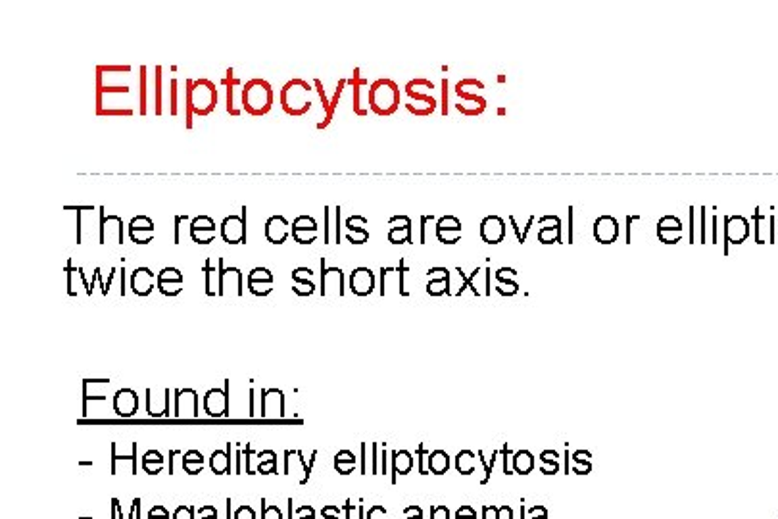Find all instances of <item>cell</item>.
<instances>
[{"mask_svg":"<svg viewBox=\"0 0 778 519\" xmlns=\"http://www.w3.org/2000/svg\"><path fill=\"white\" fill-rule=\"evenodd\" d=\"M217 106V89L210 79H187V127L193 129V116H210Z\"/></svg>","mask_w":778,"mask_h":519,"instance_id":"1","label":"cell"},{"mask_svg":"<svg viewBox=\"0 0 778 519\" xmlns=\"http://www.w3.org/2000/svg\"><path fill=\"white\" fill-rule=\"evenodd\" d=\"M313 104V87L304 79H291L281 89V108L288 116H306Z\"/></svg>","mask_w":778,"mask_h":519,"instance_id":"2","label":"cell"},{"mask_svg":"<svg viewBox=\"0 0 778 519\" xmlns=\"http://www.w3.org/2000/svg\"><path fill=\"white\" fill-rule=\"evenodd\" d=\"M131 97L129 85L121 87H106L102 83H97V114L98 116H133L135 110L131 108L129 102L121 100Z\"/></svg>","mask_w":778,"mask_h":519,"instance_id":"3","label":"cell"},{"mask_svg":"<svg viewBox=\"0 0 778 519\" xmlns=\"http://www.w3.org/2000/svg\"><path fill=\"white\" fill-rule=\"evenodd\" d=\"M273 108V87L266 79H250L242 89V110L250 116H266Z\"/></svg>","mask_w":778,"mask_h":519,"instance_id":"4","label":"cell"},{"mask_svg":"<svg viewBox=\"0 0 778 519\" xmlns=\"http://www.w3.org/2000/svg\"><path fill=\"white\" fill-rule=\"evenodd\" d=\"M400 89L390 79H377L369 85V110L377 116H390L398 110Z\"/></svg>","mask_w":778,"mask_h":519,"instance_id":"5","label":"cell"},{"mask_svg":"<svg viewBox=\"0 0 778 519\" xmlns=\"http://www.w3.org/2000/svg\"><path fill=\"white\" fill-rule=\"evenodd\" d=\"M247 208H242L240 215H227L221 221V237L227 245H247Z\"/></svg>","mask_w":778,"mask_h":519,"instance_id":"6","label":"cell"},{"mask_svg":"<svg viewBox=\"0 0 778 519\" xmlns=\"http://www.w3.org/2000/svg\"><path fill=\"white\" fill-rule=\"evenodd\" d=\"M124 245V221L116 214H106L100 208V245Z\"/></svg>","mask_w":778,"mask_h":519,"instance_id":"7","label":"cell"},{"mask_svg":"<svg viewBox=\"0 0 778 519\" xmlns=\"http://www.w3.org/2000/svg\"><path fill=\"white\" fill-rule=\"evenodd\" d=\"M319 264H321V273H319V277H321V283H319V294L321 296H327L329 292L335 289L337 291L338 296H344V281H346V277H344V272L340 269V267H329L327 264H325V258L319 260Z\"/></svg>","mask_w":778,"mask_h":519,"instance_id":"8","label":"cell"},{"mask_svg":"<svg viewBox=\"0 0 778 519\" xmlns=\"http://www.w3.org/2000/svg\"><path fill=\"white\" fill-rule=\"evenodd\" d=\"M173 415L177 419H196L198 417V392L195 389L175 390Z\"/></svg>","mask_w":778,"mask_h":519,"instance_id":"9","label":"cell"},{"mask_svg":"<svg viewBox=\"0 0 778 519\" xmlns=\"http://www.w3.org/2000/svg\"><path fill=\"white\" fill-rule=\"evenodd\" d=\"M406 95H408V104H406V108H408L411 114H415V116H428V114H433V112H435L436 108L435 98L428 97V95H425V92L417 91V87H415L411 81L406 85Z\"/></svg>","mask_w":778,"mask_h":519,"instance_id":"10","label":"cell"},{"mask_svg":"<svg viewBox=\"0 0 778 519\" xmlns=\"http://www.w3.org/2000/svg\"><path fill=\"white\" fill-rule=\"evenodd\" d=\"M188 235L196 245H210V242H214L215 235H217L215 221L210 215H196L190 220Z\"/></svg>","mask_w":778,"mask_h":519,"instance_id":"11","label":"cell"},{"mask_svg":"<svg viewBox=\"0 0 778 519\" xmlns=\"http://www.w3.org/2000/svg\"><path fill=\"white\" fill-rule=\"evenodd\" d=\"M204 412L207 417H227L229 415V390L225 385L223 389H210L204 396Z\"/></svg>","mask_w":778,"mask_h":519,"instance_id":"12","label":"cell"},{"mask_svg":"<svg viewBox=\"0 0 778 519\" xmlns=\"http://www.w3.org/2000/svg\"><path fill=\"white\" fill-rule=\"evenodd\" d=\"M291 235L298 245H311L319 237L318 221L313 220L311 215H300V218L292 221Z\"/></svg>","mask_w":778,"mask_h":519,"instance_id":"13","label":"cell"},{"mask_svg":"<svg viewBox=\"0 0 778 519\" xmlns=\"http://www.w3.org/2000/svg\"><path fill=\"white\" fill-rule=\"evenodd\" d=\"M221 279H220V296H242V273L239 267H227L220 258Z\"/></svg>","mask_w":778,"mask_h":519,"instance_id":"14","label":"cell"},{"mask_svg":"<svg viewBox=\"0 0 778 519\" xmlns=\"http://www.w3.org/2000/svg\"><path fill=\"white\" fill-rule=\"evenodd\" d=\"M127 233L135 245H148L156 235L154 221L150 220L148 215H135V218H131Z\"/></svg>","mask_w":778,"mask_h":519,"instance_id":"15","label":"cell"},{"mask_svg":"<svg viewBox=\"0 0 778 519\" xmlns=\"http://www.w3.org/2000/svg\"><path fill=\"white\" fill-rule=\"evenodd\" d=\"M223 85H225V91H227V112L231 116H240L244 83H240V79L234 77L233 70H227L225 77H223Z\"/></svg>","mask_w":778,"mask_h":519,"instance_id":"16","label":"cell"},{"mask_svg":"<svg viewBox=\"0 0 778 519\" xmlns=\"http://www.w3.org/2000/svg\"><path fill=\"white\" fill-rule=\"evenodd\" d=\"M261 417H285V395L279 389L261 390Z\"/></svg>","mask_w":778,"mask_h":519,"instance_id":"17","label":"cell"},{"mask_svg":"<svg viewBox=\"0 0 778 519\" xmlns=\"http://www.w3.org/2000/svg\"><path fill=\"white\" fill-rule=\"evenodd\" d=\"M158 291L162 292L163 296H177L179 292L183 291V273L181 269L177 267H163L162 272L158 273Z\"/></svg>","mask_w":778,"mask_h":519,"instance_id":"18","label":"cell"},{"mask_svg":"<svg viewBox=\"0 0 778 519\" xmlns=\"http://www.w3.org/2000/svg\"><path fill=\"white\" fill-rule=\"evenodd\" d=\"M348 285L356 296H367L375 289V273L369 267H356L348 275Z\"/></svg>","mask_w":778,"mask_h":519,"instance_id":"19","label":"cell"},{"mask_svg":"<svg viewBox=\"0 0 778 519\" xmlns=\"http://www.w3.org/2000/svg\"><path fill=\"white\" fill-rule=\"evenodd\" d=\"M273 273L267 267H254L248 273V289L254 296H267L273 291Z\"/></svg>","mask_w":778,"mask_h":519,"instance_id":"20","label":"cell"},{"mask_svg":"<svg viewBox=\"0 0 778 519\" xmlns=\"http://www.w3.org/2000/svg\"><path fill=\"white\" fill-rule=\"evenodd\" d=\"M169 395H171L169 389H146V412H148L150 417H168Z\"/></svg>","mask_w":778,"mask_h":519,"instance_id":"21","label":"cell"},{"mask_svg":"<svg viewBox=\"0 0 778 519\" xmlns=\"http://www.w3.org/2000/svg\"><path fill=\"white\" fill-rule=\"evenodd\" d=\"M291 225L285 215L275 214L266 221V239L271 245H283L288 235H291Z\"/></svg>","mask_w":778,"mask_h":519,"instance_id":"22","label":"cell"},{"mask_svg":"<svg viewBox=\"0 0 778 519\" xmlns=\"http://www.w3.org/2000/svg\"><path fill=\"white\" fill-rule=\"evenodd\" d=\"M114 410L119 417H133L139 412V396L133 389H119L114 395Z\"/></svg>","mask_w":778,"mask_h":519,"instance_id":"23","label":"cell"},{"mask_svg":"<svg viewBox=\"0 0 778 519\" xmlns=\"http://www.w3.org/2000/svg\"><path fill=\"white\" fill-rule=\"evenodd\" d=\"M367 220L363 215H350L344 221V235L352 245H363L369 240V231L365 229Z\"/></svg>","mask_w":778,"mask_h":519,"instance_id":"24","label":"cell"},{"mask_svg":"<svg viewBox=\"0 0 778 519\" xmlns=\"http://www.w3.org/2000/svg\"><path fill=\"white\" fill-rule=\"evenodd\" d=\"M436 237L444 245H455L461 237V223L454 215H444L436 221Z\"/></svg>","mask_w":778,"mask_h":519,"instance_id":"25","label":"cell"},{"mask_svg":"<svg viewBox=\"0 0 778 519\" xmlns=\"http://www.w3.org/2000/svg\"><path fill=\"white\" fill-rule=\"evenodd\" d=\"M480 237L488 245H498L506 237V223L498 215H488L480 223Z\"/></svg>","mask_w":778,"mask_h":519,"instance_id":"26","label":"cell"},{"mask_svg":"<svg viewBox=\"0 0 778 519\" xmlns=\"http://www.w3.org/2000/svg\"><path fill=\"white\" fill-rule=\"evenodd\" d=\"M131 291L135 292L136 296H148L152 289H154V273L150 267H136L131 273Z\"/></svg>","mask_w":778,"mask_h":519,"instance_id":"27","label":"cell"},{"mask_svg":"<svg viewBox=\"0 0 778 519\" xmlns=\"http://www.w3.org/2000/svg\"><path fill=\"white\" fill-rule=\"evenodd\" d=\"M389 240L392 245H406L411 240V220L408 215H394L389 220Z\"/></svg>","mask_w":778,"mask_h":519,"instance_id":"28","label":"cell"},{"mask_svg":"<svg viewBox=\"0 0 778 519\" xmlns=\"http://www.w3.org/2000/svg\"><path fill=\"white\" fill-rule=\"evenodd\" d=\"M313 277V269L310 267H296L292 272V279H294V287H292V292L298 294V296H311L315 292V283L311 281Z\"/></svg>","mask_w":778,"mask_h":519,"instance_id":"29","label":"cell"},{"mask_svg":"<svg viewBox=\"0 0 778 519\" xmlns=\"http://www.w3.org/2000/svg\"><path fill=\"white\" fill-rule=\"evenodd\" d=\"M657 237L667 242V245H673L682 237V223L681 220H676L674 215H665L659 223H657Z\"/></svg>","mask_w":778,"mask_h":519,"instance_id":"30","label":"cell"},{"mask_svg":"<svg viewBox=\"0 0 778 519\" xmlns=\"http://www.w3.org/2000/svg\"><path fill=\"white\" fill-rule=\"evenodd\" d=\"M617 235H619V225H617V221L613 220V218H610V215H602V218H598L596 223H594V237H596L602 245H610V242H613V240L617 239Z\"/></svg>","mask_w":778,"mask_h":519,"instance_id":"31","label":"cell"},{"mask_svg":"<svg viewBox=\"0 0 778 519\" xmlns=\"http://www.w3.org/2000/svg\"><path fill=\"white\" fill-rule=\"evenodd\" d=\"M747 233H750V223H747V220L740 218V215L726 218V240L728 242L740 245L742 240L746 239Z\"/></svg>","mask_w":778,"mask_h":519,"instance_id":"32","label":"cell"},{"mask_svg":"<svg viewBox=\"0 0 778 519\" xmlns=\"http://www.w3.org/2000/svg\"><path fill=\"white\" fill-rule=\"evenodd\" d=\"M231 448H233V442H227V448L225 450H215L212 458H210V469L214 471L215 475H229L233 471V466H231Z\"/></svg>","mask_w":778,"mask_h":519,"instance_id":"33","label":"cell"},{"mask_svg":"<svg viewBox=\"0 0 778 519\" xmlns=\"http://www.w3.org/2000/svg\"><path fill=\"white\" fill-rule=\"evenodd\" d=\"M204 277H206V296H220V279H221V267H220V258H217V264H212L210 260H206L204 264Z\"/></svg>","mask_w":778,"mask_h":519,"instance_id":"34","label":"cell"},{"mask_svg":"<svg viewBox=\"0 0 778 519\" xmlns=\"http://www.w3.org/2000/svg\"><path fill=\"white\" fill-rule=\"evenodd\" d=\"M414 467V454L408 450H398L392 454V483H396V473L408 475Z\"/></svg>","mask_w":778,"mask_h":519,"instance_id":"35","label":"cell"},{"mask_svg":"<svg viewBox=\"0 0 778 519\" xmlns=\"http://www.w3.org/2000/svg\"><path fill=\"white\" fill-rule=\"evenodd\" d=\"M181 466L185 469V473L188 475L202 473V469H204V456L198 450H188V452L183 454Z\"/></svg>","mask_w":778,"mask_h":519,"instance_id":"36","label":"cell"},{"mask_svg":"<svg viewBox=\"0 0 778 519\" xmlns=\"http://www.w3.org/2000/svg\"><path fill=\"white\" fill-rule=\"evenodd\" d=\"M356 456L352 454L350 450H340L337 452V456L333 458V466L337 469V473L340 475H350L354 469H356Z\"/></svg>","mask_w":778,"mask_h":519,"instance_id":"37","label":"cell"},{"mask_svg":"<svg viewBox=\"0 0 778 519\" xmlns=\"http://www.w3.org/2000/svg\"><path fill=\"white\" fill-rule=\"evenodd\" d=\"M428 469L435 475H444L450 469V458L444 450H435L428 454Z\"/></svg>","mask_w":778,"mask_h":519,"instance_id":"38","label":"cell"},{"mask_svg":"<svg viewBox=\"0 0 778 519\" xmlns=\"http://www.w3.org/2000/svg\"><path fill=\"white\" fill-rule=\"evenodd\" d=\"M143 469L148 475H158L163 469V456L158 450H148L143 456Z\"/></svg>","mask_w":778,"mask_h":519,"instance_id":"39","label":"cell"},{"mask_svg":"<svg viewBox=\"0 0 778 519\" xmlns=\"http://www.w3.org/2000/svg\"><path fill=\"white\" fill-rule=\"evenodd\" d=\"M534 466L532 454L529 450H519L517 454H513V467L519 475H526Z\"/></svg>","mask_w":778,"mask_h":519,"instance_id":"40","label":"cell"},{"mask_svg":"<svg viewBox=\"0 0 778 519\" xmlns=\"http://www.w3.org/2000/svg\"><path fill=\"white\" fill-rule=\"evenodd\" d=\"M119 461H129V464H133L136 467V442H133V450L127 456L117 454V444L116 442L112 444V473H114V469H116Z\"/></svg>","mask_w":778,"mask_h":519,"instance_id":"41","label":"cell"},{"mask_svg":"<svg viewBox=\"0 0 778 519\" xmlns=\"http://www.w3.org/2000/svg\"><path fill=\"white\" fill-rule=\"evenodd\" d=\"M148 85H146V68H141V114L148 112Z\"/></svg>","mask_w":778,"mask_h":519,"instance_id":"42","label":"cell"},{"mask_svg":"<svg viewBox=\"0 0 778 519\" xmlns=\"http://www.w3.org/2000/svg\"><path fill=\"white\" fill-rule=\"evenodd\" d=\"M427 292H428V294H433V296H438V294H446V292H448V273L444 275V277H442V279L428 281Z\"/></svg>","mask_w":778,"mask_h":519,"instance_id":"43","label":"cell"},{"mask_svg":"<svg viewBox=\"0 0 778 519\" xmlns=\"http://www.w3.org/2000/svg\"><path fill=\"white\" fill-rule=\"evenodd\" d=\"M259 504H261V519H283V512L279 506H275V504L269 506L266 498L259 500Z\"/></svg>","mask_w":778,"mask_h":519,"instance_id":"44","label":"cell"},{"mask_svg":"<svg viewBox=\"0 0 778 519\" xmlns=\"http://www.w3.org/2000/svg\"><path fill=\"white\" fill-rule=\"evenodd\" d=\"M559 225H561V221H559V223H556L553 228H542V229H540V235H539L540 242L548 245V242L559 240Z\"/></svg>","mask_w":778,"mask_h":519,"instance_id":"45","label":"cell"},{"mask_svg":"<svg viewBox=\"0 0 778 519\" xmlns=\"http://www.w3.org/2000/svg\"><path fill=\"white\" fill-rule=\"evenodd\" d=\"M162 68H156V114H162Z\"/></svg>","mask_w":778,"mask_h":519,"instance_id":"46","label":"cell"},{"mask_svg":"<svg viewBox=\"0 0 778 519\" xmlns=\"http://www.w3.org/2000/svg\"><path fill=\"white\" fill-rule=\"evenodd\" d=\"M171 519H195V508L187 506V504H181V506L175 508V512H173V518Z\"/></svg>","mask_w":778,"mask_h":519,"instance_id":"47","label":"cell"},{"mask_svg":"<svg viewBox=\"0 0 778 519\" xmlns=\"http://www.w3.org/2000/svg\"><path fill=\"white\" fill-rule=\"evenodd\" d=\"M233 519H256V512H254L252 506H248V504H240V506L237 508V512H234Z\"/></svg>","mask_w":778,"mask_h":519,"instance_id":"48","label":"cell"},{"mask_svg":"<svg viewBox=\"0 0 778 519\" xmlns=\"http://www.w3.org/2000/svg\"><path fill=\"white\" fill-rule=\"evenodd\" d=\"M148 519H171L169 518V512L166 510V506L162 504H156L148 510Z\"/></svg>","mask_w":778,"mask_h":519,"instance_id":"49","label":"cell"},{"mask_svg":"<svg viewBox=\"0 0 778 519\" xmlns=\"http://www.w3.org/2000/svg\"><path fill=\"white\" fill-rule=\"evenodd\" d=\"M296 519H315V510L310 504H302L296 510Z\"/></svg>","mask_w":778,"mask_h":519,"instance_id":"50","label":"cell"},{"mask_svg":"<svg viewBox=\"0 0 778 519\" xmlns=\"http://www.w3.org/2000/svg\"><path fill=\"white\" fill-rule=\"evenodd\" d=\"M321 518H323V519H340V508L333 506V504L325 506L323 510H321Z\"/></svg>","mask_w":778,"mask_h":519,"instance_id":"51","label":"cell"},{"mask_svg":"<svg viewBox=\"0 0 778 519\" xmlns=\"http://www.w3.org/2000/svg\"><path fill=\"white\" fill-rule=\"evenodd\" d=\"M331 242V208H325V245Z\"/></svg>","mask_w":778,"mask_h":519,"instance_id":"52","label":"cell"},{"mask_svg":"<svg viewBox=\"0 0 778 519\" xmlns=\"http://www.w3.org/2000/svg\"><path fill=\"white\" fill-rule=\"evenodd\" d=\"M365 519H387V510L383 506H373L367 512Z\"/></svg>","mask_w":778,"mask_h":519,"instance_id":"53","label":"cell"},{"mask_svg":"<svg viewBox=\"0 0 778 519\" xmlns=\"http://www.w3.org/2000/svg\"><path fill=\"white\" fill-rule=\"evenodd\" d=\"M198 518L200 519H217V510L214 506H202L198 510Z\"/></svg>","mask_w":778,"mask_h":519,"instance_id":"54","label":"cell"},{"mask_svg":"<svg viewBox=\"0 0 778 519\" xmlns=\"http://www.w3.org/2000/svg\"><path fill=\"white\" fill-rule=\"evenodd\" d=\"M177 79H173L171 81V114L173 116H177L179 114V108H177Z\"/></svg>","mask_w":778,"mask_h":519,"instance_id":"55","label":"cell"},{"mask_svg":"<svg viewBox=\"0 0 778 519\" xmlns=\"http://www.w3.org/2000/svg\"><path fill=\"white\" fill-rule=\"evenodd\" d=\"M177 456H179V450H169V454H168V460H169L168 475H175V461H177Z\"/></svg>","mask_w":778,"mask_h":519,"instance_id":"56","label":"cell"},{"mask_svg":"<svg viewBox=\"0 0 778 519\" xmlns=\"http://www.w3.org/2000/svg\"><path fill=\"white\" fill-rule=\"evenodd\" d=\"M404 512H406L408 519H423V512H421V508H419V506H409V508H406Z\"/></svg>","mask_w":778,"mask_h":519,"instance_id":"57","label":"cell"},{"mask_svg":"<svg viewBox=\"0 0 778 519\" xmlns=\"http://www.w3.org/2000/svg\"><path fill=\"white\" fill-rule=\"evenodd\" d=\"M242 458H244V454H242V448H240V444H237V456H234V460H237L234 473L237 475H240V461H242Z\"/></svg>","mask_w":778,"mask_h":519,"instance_id":"58","label":"cell"},{"mask_svg":"<svg viewBox=\"0 0 778 519\" xmlns=\"http://www.w3.org/2000/svg\"><path fill=\"white\" fill-rule=\"evenodd\" d=\"M292 502H294L292 498L286 500V518H288V519H292V513H294V506H292Z\"/></svg>","mask_w":778,"mask_h":519,"instance_id":"59","label":"cell"},{"mask_svg":"<svg viewBox=\"0 0 778 519\" xmlns=\"http://www.w3.org/2000/svg\"><path fill=\"white\" fill-rule=\"evenodd\" d=\"M112 519H119L117 518V498H112Z\"/></svg>","mask_w":778,"mask_h":519,"instance_id":"60","label":"cell"},{"mask_svg":"<svg viewBox=\"0 0 778 519\" xmlns=\"http://www.w3.org/2000/svg\"><path fill=\"white\" fill-rule=\"evenodd\" d=\"M231 502H233L231 498L225 500V513H227V519H233V518H231Z\"/></svg>","mask_w":778,"mask_h":519,"instance_id":"61","label":"cell"},{"mask_svg":"<svg viewBox=\"0 0 778 519\" xmlns=\"http://www.w3.org/2000/svg\"><path fill=\"white\" fill-rule=\"evenodd\" d=\"M365 473V444H362V475Z\"/></svg>","mask_w":778,"mask_h":519,"instance_id":"62","label":"cell"},{"mask_svg":"<svg viewBox=\"0 0 778 519\" xmlns=\"http://www.w3.org/2000/svg\"><path fill=\"white\" fill-rule=\"evenodd\" d=\"M79 519H92V518H85V515H83V518H79Z\"/></svg>","mask_w":778,"mask_h":519,"instance_id":"63","label":"cell"}]
</instances>
